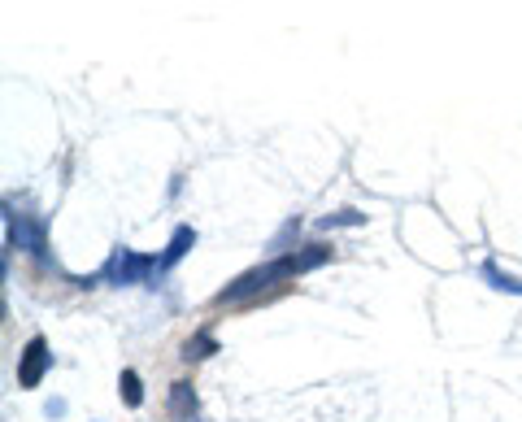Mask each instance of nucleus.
<instances>
[{
    "label": "nucleus",
    "mask_w": 522,
    "mask_h": 422,
    "mask_svg": "<svg viewBox=\"0 0 522 422\" xmlns=\"http://www.w3.org/2000/svg\"><path fill=\"white\" fill-rule=\"evenodd\" d=\"M188 244H196V231L192 227H179V235H174V240H170V248H166V257H161V270H166V266H174V262H179V257L183 253H188Z\"/></svg>",
    "instance_id": "obj_4"
},
{
    "label": "nucleus",
    "mask_w": 522,
    "mask_h": 422,
    "mask_svg": "<svg viewBox=\"0 0 522 422\" xmlns=\"http://www.w3.org/2000/svg\"><path fill=\"white\" fill-rule=\"evenodd\" d=\"M148 270H161L157 262H148V257H135L131 248H118L114 253V262L105 266V279H114V283H140Z\"/></svg>",
    "instance_id": "obj_2"
},
{
    "label": "nucleus",
    "mask_w": 522,
    "mask_h": 422,
    "mask_svg": "<svg viewBox=\"0 0 522 422\" xmlns=\"http://www.w3.org/2000/svg\"><path fill=\"white\" fill-rule=\"evenodd\" d=\"M118 392H122V401H127L131 409H140V401H144V388H140V375H135V370H122Z\"/></svg>",
    "instance_id": "obj_5"
},
{
    "label": "nucleus",
    "mask_w": 522,
    "mask_h": 422,
    "mask_svg": "<svg viewBox=\"0 0 522 422\" xmlns=\"http://www.w3.org/2000/svg\"><path fill=\"white\" fill-rule=\"evenodd\" d=\"M170 418L174 422H192L196 418V392H192V383H174V388H170Z\"/></svg>",
    "instance_id": "obj_3"
},
{
    "label": "nucleus",
    "mask_w": 522,
    "mask_h": 422,
    "mask_svg": "<svg viewBox=\"0 0 522 422\" xmlns=\"http://www.w3.org/2000/svg\"><path fill=\"white\" fill-rule=\"evenodd\" d=\"M48 362H53V353H48V340H44V335H31L27 349H22V357H18V383H22V388H40Z\"/></svg>",
    "instance_id": "obj_1"
},
{
    "label": "nucleus",
    "mask_w": 522,
    "mask_h": 422,
    "mask_svg": "<svg viewBox=\"0 0 522 422\" xmlns=\"http://www.w3.org/2000/svg\"><path fill=\"white\" fill-rule=\"evenodd\" d=\"M483 275H488V279H492L501 292H522V283H518V279H509V275H501V270H496V266H483Z\"/></svg>",
    "instance_id": "obj_7"
},
{
    "label": "nucleus",
    "mask_w": 522,
    "mask_h": 422,
    "mask_svg": "<svg viewBox=\"0 0 522 422\" xmlns=\"http://www.w3.org/2000/svg\"><path fill=\"white\" fill-rule=\"evenodd\" d=\"M214 349H218V344L209 340V335H196V340H188V349H183V357H188V362H201V357H209Z\"/></svg>",
    "instance_id": "obj_6"
}]
</instances>
